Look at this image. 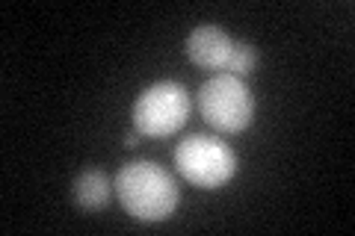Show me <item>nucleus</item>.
<instances>
[{"mask_svg":"<svg viewBox=\"0 0 355 236\" xmlns=\"http://www.w3.org/2000/svg\"><path fill=\"white\" fill-rule=\"evenodd\" d=\"M113 189L125 212H130L139 221H166L181 201L172 174L148 160H133L121 165Z\"/></svg>","mask_w":355,"mask_h":236,"instance_id":"1","label":"nucleus"},{"mask_svg":"<svg viewBox=\"0 0 355 236\" xmlns=\"http://www.w3.org/2000/svg\"><path fill=\"white\" fill-rule=\"evenodd\" d=\"M178 174L198 189H219L237 174V156L222 139L193 133L175 148Z\"/></svg>","mask_w":355,"mask_h":236,"instance_id":"2","label":"nucleus"},{"mask_svg":"<svg viewBox=\"0 0 355 236\" xmlns=\"http://www.w3.org/2000/svg\"><path fill=\"white\" fill-rule=\"evenodd\" d=\"M198 109L202 118L219 133H240L254 118V98L240 77L216 74L198 92Z\"/></svg>","mask_w":355,"mask_h":236,"instance_id":"3","label":"nucleus"},{"mask_svg":"<svg viewBox=\"0 0 355 236\" xmlns=\"http://www.w3.org/2000/svg\"><path fill=\"white\" fill-rule=\"evenodd\" d=\"M190 116V95L175 80H160L148 86L133 104V127L142 136L163 139L187 125Z\"/></svg>","mask_w":355,"mask_h":236,"instance_id":"4","label":"nucleus"},{"mask_svg":"<svg viewBox=\"0 0 355 236\" xmlns=\"http://www.w3.org/2000/svg\"><path fill=\"white\" fill-rule=\"evenodd\" d=\"M234 39L216 24H202L187 36V56L205 71H225L234 53Z\"/></svg>","mask_w":355,"mask_h":236,"instance_id":"5","label":"nucleus"},{"mask_svg":"<svg viewBox=\"0 0 355 236\" xmlns=\"http://www.w3.org/2000/svg\"><path fill=\"white\" fill-rule=\"evenodd\" d=\"M110 195H113V183L107 181L104 172H98V168H89V172L77 174L74 181V198L77 204L83 210H101L107 207Z\"/></svg>","mask_w":355,"mask_h":236,"instance_id":"6","label":"nucleus"},{"mask_svg":"<svg viewBox=\"0 0 355 236\" xmlns=\"http://www.w3.org/2000/svg\"><path fill=\"white\" fill-rule=\"evenodd\" d=\"M254 62H258V53H254L252 44H243L237 42L234 44V53H231V62H228V74L234 77H243V74H252L254 71Z\"/></svg>","mask_w":355,"mask_h":236,"instance_id":"7","label":"nucleus"},{"mask_svg":"<svg viewBox=\"0 0 355 236\" xmlns=\"http://www.w3.org/2000/svg\"><path fill=\"white\" fill-rule=\"evenodd\" d=\"M139 136H142V133H128V136H125V145H128V148H137V145H139Z\"/></svg>","mask_w":355,"mask_h":236,"instance_id":"8","label":"nucleus"}]
</instances>
